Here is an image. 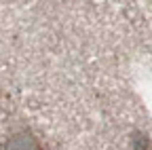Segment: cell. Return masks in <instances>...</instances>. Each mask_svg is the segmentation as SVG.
Masks as SVG:
<instances>
[{
    "instance_id": "cell-1",
    "label": "cell",
    "mask_w": 152,
    "mask_h": 150,
    "mask_svg": "<svg viewBox=\"0 0 152 150\" xmlns=\"http://www.w3.org/2000/svg\"><path fill=\"white\" fill-rule=\"evenodd\" d=\"M0 150H51V148L34 129L19 127V129H13L0 142Z\"/></svg>"
}]
</instances>
